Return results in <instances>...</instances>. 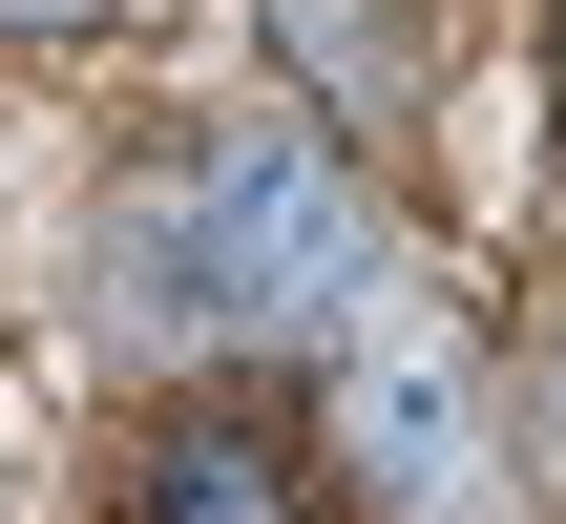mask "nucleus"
<instances>
[{"label":"nucleus","instance_id":"f257e3e1","mask_svg":"<svg viewBox=\"0 0 566 524\" xmlns=\"http://www.w3.org/2000/svg\"><path fill=\"white\" fill-rule=\"evenodd\" d=\"M147 315H252V336H294V315H336L357 273H378V231H357V168L315 147V126H231L168 210H147Z\"/></svg>","mask_w":566,"mask_h":524},{"label":"nucleus","instance_id":"7ed1b4c3","mask_svg":"<svg viewBox=\"0 0 566 524\" xmlns=\"http://www.w3.org/2000/svg\"><path fill=\"white\" fill-rule=\"evenodd\" d=\"M147 524H294V462L273 441H168L147 462Z\"/></svg>","mask_w":566,"mask_h":524},{"label":"nucleus","instance_id":"f03ea898","mask_svg":"<svg viewBox=\"0 0 566 524\" xmlns=\"http://www.w3.org/2000/svg\"><path fill=\"white\" fill-rule=\"evenodd\" d=\"M336 462L399 524H483V357H462V294H420V273H357L336 294Z\"/></svg>","mask_w":566,"mask_h":524},{"label":"nucleus","instance_id":"20e7f679","mask_svg":"<svg viewBox=\"0 0 566 524\" xmlns=\"http://www.w3.org/2000/svg\"><path fill=\"white\" fill-rule=\"evenodd\" d=\"M0 21H105V0H0Z\"/></svg>","mask_w":566,"mask_h":524}]
</instances>
